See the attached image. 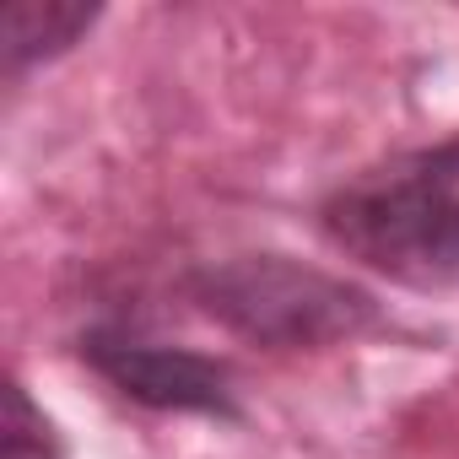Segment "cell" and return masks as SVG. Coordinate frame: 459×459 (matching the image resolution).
Masks as SVG:
<instances>
[{"label":"cell","instance_id":"3","mask_svg":"<svg viewBox=\"0 0 459 459\" xmlns=\"http://www.w3.org/2000/svg\"><path fill=\"white\" fill-rule=\"evenodd\" d=\"M82 357L135 405L152 411H189V416H216V421H238V394L233 378L216 357L141 341L125 330H87Z\"/></svg>","mask_w":459,"mask_h":459},{"label":"cell","instance_id":"4","mask_svg":"<svg viewBox=\"0 0 459 459\" xmlns=\"http://www.w3.org/2000/svg\"><path fill=\"white\" fill-rule=\"evenodd\" d=\"M92 22H98V6H82V0H12L6 22H0L6 71H28L39 60L65 55Z\"/></svg>","mask_w":459,"mask_h":459},{"label":"cell","instance_id":"2","mask_svg":"<svg viewBox=\"0 0 459 459\" xmlns=\"http://www.w3.org/2000/svg\"><path fill=\"white\" fill-rule=\"evenodd\" d=\"M195 303L227 325L233 335L276 351L303 346H335L378 325V303L314 265H298L287 255H244L195 276Z\"/></svg>","mask_w":459,"mask_h":459},{"label":"cell","instance_id":"5","mask_svg":"<svg viewBox=\"0 0 459 459\" xmlns=\"http://www.w3.org/2000/svg\"><path fill=\"white\" fill-rule=\"evenodd\" d=\"M0 459H65L49 416L28 400L17 378H6V416H0Z\"/></svg>","mask_w":459,"mask_h":459},{"label":"cell","instance_id":"1","mask_svg":"<svg viewBox=\"0 0 459 459\" xmlns=\"http://www.w3.org/2000/svg\"><path fill=\"white\" fill-rule=\"evenodd\" d=\"M319 227L341 255L400 287H459V135L346 178L319 205Z\"/></svg>","mask_w":459,"mask_h":459}]
</instances>
